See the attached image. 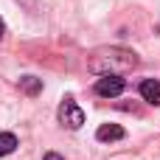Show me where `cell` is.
<instances>
[{"instance_id": "52a82bcc", "label": "cell", "mask_w": 160, "mask_h": 160, "mask_svg": "<svg viewBox=\"0 0 160 160\" xmlns=\"http://www.w3.org/2000/svg\"><path fill=\"white\" fill-rule=\"evenodd\" d=\"M14 149H17V138H14L11 132H0V158L11 155Z\"/></svg>"}, {"instance_id": "3957f363", "label": "cell", "mask_w": 160, "mask_h": 160, "mask_svg": "<svg viewBox=\"0 0 160 160\" xmlns=\"http://www.w3.org/2000/svg\"><path fill=\"white\" fill-rule=\"evenodd\" d=\"M124 87H127V82H124L121 76H101V79L96 82V93L104 96V98H115V96H121Z\"/></svg>"}, {"instance_id": "7a4b0ae2", "label": "cell", "mask_w": 160, "mask_h": 160, "mask_svg": "<svg viewBox=\"0 0 160 160\" xmlns=\"http://www.w3.org/2000/svg\"><path fill=\"white\" fill-rule=\"evenodd\" d=\"M59 124L68 127V129H79V127L84 124V112H82V107H79L70 96L59 104Z\"/></svg>"}, {"instance_id": "ba28073f", "label": "cell", "mask_w": 160, "mask_h": 160, "mask_svg": "<svg viewBox=\"0 0 160 160\" xmlns=\"http://www.w3.org/2000/svg\"><path fill=\"white\" fill-rule=\"evenodd\" d=\"M42 160H65V158L56 155V152H45V158H42Z\"/></svg>"}, {"instance_id": "277c9868", "label": "cell", "mask_w": 160, "mask_h": 160, "mask_svg": "<svg viewBox=\"0 0 160 160\" xmlns=\"http://www.w3.org/2000/svg\"><path fill=\"white\" fill-rule=\"evenodd\" d=\"M96 138H98L101 143H112V141H124L127 132H124V127H118V124H101V127L96 129Z\"/></svg>"}, {"instance_id": "8992f818", "label": "cell", "mask_w": 160, "mask_h": 160, "mask_svg": "<svg viewBox=\"0 0 160 160\" xmlns=\"http://www.w3.org/2000/svg\"><path fill=\"white\" fill-rule=\"evenodd\" d=\"M17 87H20L25 96H31V98H34V96H39V93H42V79H37V76H22V79L17 82Z\"/></svg>"}, {"instance_id": "9c48e42d", "label": "cell", "mask_w": 160, "mask_h": 160, "mask_svg": "<svg viewBox=\"0 0 160 160\" xmlns=\"http://www.w3.org/2000/svg\"><path fill=\"white\" fill-rule=\"evenodd\" d=\"M6 37V22H3V17H0V39Z\"/></svg>"}, {"instance_id": "5b68a950", "label": "cell", "mask_w": 160, "mask_h": 160, "mask_svg": "<svg viewBox=\"0 0 160 160\" xmlns=\"http://www.w3.org/2000/svg\"><path fill=\"white\" fill-rule=\"evenodd\" d=\"M141 96H143V101L160 107V82L158 79H143L141 82Z\"/></svg>"}, {"instance_id": "6da1fadb", "label": "cell", "mask_w": 160, "mask_h": 160, "mask_svg": "<svg viewBox=\"0 0 160 160\" xmlns=\"http://www.w3.org/2000/svg\"><path fill=\"white\" fill-rule=\"evenodd\" d=\"M135 68H138V53L129 48H118V45L96 48L87 56V70L96 76H124Z\"/></svg>"}]
</instances>
